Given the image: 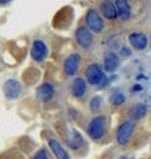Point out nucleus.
Wrapping results in <instances>:
<instances>
[{
    "mask_svg": "<svg viewBox=\"0 0 151 159\" xmlns=\"http://www.w3.org/2000/svg\"><path fill=\"white\" fill-rule=\"evenodd\" d=\"M134 127H135V123L133 121H125L122 125L118 127L117 130V141L119 145H127L130 137H131V134L134 131Z\"/></svg>",
    "mask_w": 151,
    "mask_h": 159,
    "instance_id": "obj_1",
    "label": "nucleus"
},
{
    "mask_svg": "<svg viewBox=\"0 0 151 159\" xmlns=\"http://www.w3.org/2000/svg\"><path fill=\"white\" fill-rule=\"evenodd\" d=\"M103 131H105V118L102 116H98L90 122L88 127L89 137L95 141V139H99L103 135Z\"/></svg>",
    "mask_w": 151,
    "mask_h": 159,
    "instance_id": "obj_2",
    "label": "nucleus"
},
{
    "mask_svg": "<svg viewBox=\"0 0 151 159\" xmlns=\"http://www.w3.org/2000/svg\"><path fill=\"white\" fill-rule=\"evenodd\" d=\"M86 24L90 28V31H93L94 33H99L103 29V21L101 16L98 15V12L95 9H90L86 15Z\"/></svg>",
    "mask_w": 151,
    "mask_h": 159,
    "instance_id": "obj_3",
    "label": "nucleus"
},
{
    "mask_svg": "<svg viewBox=\"0 0 151 159\" xmlns=\"http://www.w3.org/2000/svg\"><path fill=\"white\" fill-rule=\"evenodd\" d=\"M86 80L90 85H99L103 80V73L102 69L99 68L97 64H92L86 69Z\"/></svg>",
    "mask_w": 151,
    "mask_h": 159,
    "instance_id": "obj_4",
    "label": "nucleus"
},
{
    "mask_svg": "<svg viewBox=\"0 0 151 159\" xmlns=\"http://www.w3.org/2000/svg\"><path fill=\"white\" fill-rule=\"evenodd\" d=\"M48 54V48L47 45L44 44V41L41 40H36L33 44H32V48H31V56L36 62H41L45 60Z\"/></svg>",
    "mask_w": 151,
    "mask_h": 159,
    "instance_id": "obj_5",
    "label": "nucleus"
},
{
    "mask_svg": "<svg viewBox=\"0 0 151 159\" xmlns=\"http://www.w3.org/2000/svg\"><path fill=\"white\" fill-rule=\"evenodd\" d=\"M80 61H81V57H80L78 53L70 54V56L65 58V61H64V72L66 73L68 76H74L78 70Z\"/></svg>",
    "mask_w": 151,
    "mask_h": 159,
    "instance_id": "obj_6",
    "label": "nucleus"
},
{
    "mask_svg": "<svg viewBox=\"0 0 151 159\" xmlns=\"http://www.w3.org/2000/svg\"><path fill=\"white\" fill-rule=\"evenodd\" d=\"M21 93V85L16 80H8V81L4 84V94L8 99H15L20 96Z\"/></svg>",
    "mask_w": 151,
    "mask_h": 159,
    "instance_id": "obj_7",
    "label": "nucleus"
},
{
    "mask_svg": "<svg viewBox=\"0 0 151 159\" xmlns=\"http://www.w3.org/2000/svg\"><path fill=\"white\" fill-rule=\"evenodd\" d=\"M76 40L82 48H89L92 45V34L85 27H80L76 31Z\"/></svg>",
    "mask_w": 151,
    "mask_h": 159,
    "instance_id": "obj_8",
    "label": "nucleus"
},
{
    "mask_svg": "<svg viewBox=\"0 0 151 159\" xmlns=\"http://www.w3.org/2000/svg\"><path fill=\"white\" fill-rule=\"evenodd\" d=\"M129 41L135 49H138V51H142V49H144L146 45H147V37H146V34L139 33V32L130 34Z\"/></svg>",
    "mask_w": 151,
    "mask_h": 159,
    "instance_id": "obj_9",
    "label": "nucleus"
},
{
    "mask_svg": "<svg viewBox=\"0 0 151 159\" xmlns=\"http://www.w3.org/2000/svg\"><path fill=\"white\" fill-rule=\"evenodd\" d=\"M101 9H102L103 16L106 19H109V20H113V19L118 17L117 7H115V4L113 2H110V0H105V2L101 4Z\"/></svg>",
    "mask_w": 151,
    "mask_h": 159,
    "instance_id": "obj_10",
    "label": "nucleus"
},
{
    "mask_svg": "<svg viewBox=\"0 0 151 159\" xmlns=\"http://www.w3.org/2000/svg\"><path fill=\"white\" fill-rule=\"evenodd\" d=\"M49 147H50V151L54 154V157L57 159H69V155L66 150L61 146V143L56 139H49Z\"/></svg>",
    "mask_w": 151,
    "mask_h": 159,
    "instance_id": "obj_11",
    "label": "nucleus"
},
{
    "mask_svg": "<svg viewBox=\"0 0 151 159\" xmlns=\"http://www.w3.org/2000/svg\"><path fill=\"white\" fill-rule=\"evenodd\" d=\"M53 94H54V88L52 84H49V82L43 84L37 90V97H39V99H41V101H49V99L53 97Z\"/></svg>",
    "mask_w": 151,
    "mask_h": 159,
    "instance_id": "obj_12",
    "label": "nucleus"
},
{
    "mask_svg": "<svg viewBox=\"0 0 151 159\" xmlns=\"http://www.w3.org/2000/svg\"><path fill=\"white\" fill-rule=\"evenodd\" d=\"M86 93V82L82 78H76L72 84V94L76 98H81Z\"/></svg>",
    "mask_w": 151,
    "mask_h": 159,
    "instance_id": "obj_13",
    "label": "nucleus"
},
{
    "mask_svg": "<svg viewBox=\"0 0 151 159\" xmlns=\"http://www.w3.org/2000/svg\"><path fill=\"white\" fill-rule=\"evenodd\" d=\"M103 66H105V70L114 72L115 69L119 66V58H118L117 54L108 53L106 57H105V61H103Z\"/></svg>",
    "mask_w": 151,
    "mask_h": 159,
    "instance_id": "obj_14",
    "label": "nucleus"
},
{
    "mask_svg": "<svg viewBox=\"0 0 151 159\" xmlns=\"http://www.w3.org/2000/svg\"><path fill=\"white\" fill-rule=\"evenodd\" d=\"M115 7H117L118 16H121L123 20H127L130 17V6L127 0H117L115 2Z\"/></svg>",
    "mask_w": 151,
    "mask_h": 159,
    "instance_id": "obj_15",
    "label": "nucleus"
},
{
    "mask_svg": "<svg viewBox=\"0 0 151 159\" xmlns=\"http://www.w3.org/2000/svg\"><path fill=\"white\" fill-rule=\"evenodd\" d=\"M82 143H84V139H82V137H81V134L74 130V131L72 133V135H70V138H69V146L76 150V148H80V147H81Z\"/></svg>",
    "mask_w": 151,
    "mask_h": 159,
    "instance_id": "obj_16",
    "label": "nucleus"
},
{
    "mask_svg": "<svg viewBox=\"0 0 151 159\" xmlns=\"http://www.w3.org/2000/svg\"><path fill=\"white\" fill-rule=\"evenodd\" d=\"M146 111H147V107H146L143 103H137L133 109H131V114H133V117L134 118H142V117H144V114H146Z\"/></svg>",
    "mask_w": 151,
    "mask_h": 159,
    "instance_id": "obj_17",
    "label": "nucleus"
},
{
    "mask_svg": "<svg viewBox=\"0 0 151 159\" xmlns=\"http://www.w3.org/2000/svg\"><path fill=\"white\" fill-rule=\"evenodd\" d=\"M110 102L113 105H121V103L125 102V94L122 92H115L110 96Z\"/></svg>",
    "mask_w": 151,
    "mask_h": 159,
    "instance_id": "obj_18",
    "label": "nucleus"
},
{
    "mask_svg": "<svg viewBox=\"0 0 151 159\" xmlns=\"http://www.w3.org/2000/svg\"><path fill=\"white\" fill-rule=\"evenodd\" d=\"M34 159H49L47 150H45V148H40L36 152V155H34Z\"/></svg>",
    "mask_w": 151,
    "mask_h": 159,
    "instance_id": "obj_19",
    "label": "nucleus"
},
{
    "mask_svg": "<svg viewBox=\"0 0 151 159\" xmlns=\"http://www.w3.org/2000/svg\"><path fill=\"white\" fill-rule=\"evenodd\" d=\"M99 105H101V98L99 97H94L92 99V103H90V107H92L93 110H95V109H98Z\"/></svg>",
    "mask_w": 151,
    "mask_h": 159,
    "instance_id": "obj_20",
    "label": "nucleus"
},
{
    "mask_svg": "<svg viewBox=\"0 0 151 159\" xmlns=\"http://www.w3.org/2000/svg\"><path fill=\"white\" fill-rule=\"evenodd\" d=\"M9 2H11V0H0V4H7Z\"/></svg>",
    "mask_w": 151,
    "mask_h": 159,
    "instance_id": "obj_21",
    "label": "nucleus"
}]
</instances>
